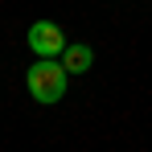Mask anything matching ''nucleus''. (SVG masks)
<instances>
[{"mask_svg": "<svg viewBox=\"0 0 152 152\" xmlns=\"http://www.w3.org/2000/svg\"><path fill=\"white\" fill-rule=\"evenodd\" d=\"M66 78H70V70L58 62V58H37L33 66H29V95L37 103H58L62 95H66Z\"/></svg>", "mask_w": 152, "mask_h": 152, "instance_id": "nucleus-1", "label": "nucleus"}, {"mask_svg": "<svg viewBox=\"0 0 152 152\" xmlns=\"http://www.w3.org/2000/svg\"><path fill=\"white\" fill-rule=\"evenodd\" d=\"M29 50L37 58H58L66 50V33L53 25V21H33L29 25Z\"/></svg>", "mask_w": 152, "mask_h": 152, "instance_id": "nucleus-2", "label": "nucleus"}, {"mask_svg": "<svg viewBox=\"0 0 152 152\" xmlns=\"http://www.w3.org/2000/svg\"><path fill=\"white\" fill-rule=\"evenodd\" d=\"M62 66L70 74H86L91 70V45H66L62 50Z\"/></svg>", "mask_w": 152, "mask_h": 152, "instance_id": "nucleus-3", "label": "nucleus"}]
</instances>
